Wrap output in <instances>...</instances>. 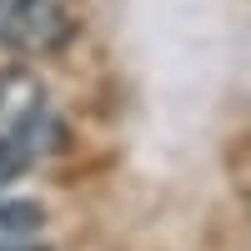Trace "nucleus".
Instances as JSON below:
<instances>
[{"label":"nucleus","mask_w":251,"mask_h":251,"mask_svg":"<svg viewBox=\"0 0 251 251\" xmlns=\"http://www.w3.org/2000/svg\"><path fill=\"white\" fill-rule=\"evenodd\" d=\"M71 35V15L60 0H0V46L50 50Z\"/></svg>","instance_id":"f257e3e1"},{"label":"nucleus","mask_w":251,"mask_h":251,"mask_svg":"<svg viewBox=\"0 0 251 251\" xmlns=\"http://www.w3.org/2000/svg\"><path fill=\"white\" fill-rule=\"evenodd\" d=\"M35 156H40V121H35V116H25L15 131L0 136V191H5V186H10L20 171H25Z\"/></svg>","instance_id":"f03ea898"}]
</instances>
